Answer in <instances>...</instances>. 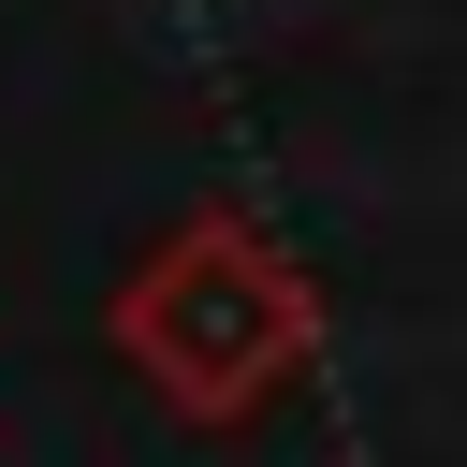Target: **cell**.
Segmentation results:
<instances>
[{"instance_id": "6da1fadb", "label": "cell", "mask_w": 467, "mask_h": 467, "mask_svg": "<svg viewBox=\"0 0 467 467\" xmlns=\"http://www.w3.org/2000/svg\"><path fill=\"white\" fill-rule=\"evenodd\" d=\"M102 336H117V365H131L190 438H248V423L321 365V292H306V263H292L248 204H190V219L146 234V263H131L117 306H102Z\"/></svg>"}]
</instances>
